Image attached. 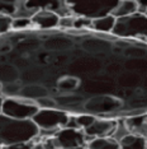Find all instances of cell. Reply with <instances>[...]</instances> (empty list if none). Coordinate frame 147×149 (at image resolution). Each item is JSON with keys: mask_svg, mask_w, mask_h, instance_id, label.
Segmentation results:
<instances>
[{"mask_svg": "<svg viewBox=\"0 0 147 149\" xmlns=\"http://www.w3.org/2000/svg\"><path fill=\"white\" fill-rule=\"evenodd\" d=\"M41 129L33 118H13L5 115L0 116V141L1 147L36 140Z\"/></svg>", "mask_w": 147, "mask_h": 149, "instance_id": "obj_1", "label": "cell"}, {"mask_svg": "<svg viewBox=\"0 0 147 149\" xmlns=\"http://www.w3.org/2000/svg\"><path fill=\"white\" fill-rule=\"evenodd\" d=\"M119 1L121 0H66V4L74 15L96 19L112 14Z\"/></svg>", "mask_w": 147, "mask_h": 149, "instance_id": "obj_2", "label": "cell"}, {"mask_svg": "<svg viewBox=\"0 0 147 149\" xmlns=\"http://www.w3.org/2000/svg\"><path fill=\"white\" fill-rule=\"evenodd\" d=\"M113 36L118 38H143L147 37V14L137 12L135 14L117 18Z\"/></svg>", "mask_w": 147, "mask_h": 149, "instance_id": "obj_3", "label": "cell"}, {"mask_svg": "<svg viewBox=\"0 0 147 149\" xmlns=\"http://www.w3.org/2000/svg\"><path fill=\"white\" fill-rule=\"evenodd\" d=\"M39 110L37 101L22 96L3 98L1 102V115L13 118H33Z\"/></svg>", "mask_w": 147, "mask_h": 149, "instance_id": "obj_4", "label": "cell"}, {"mask_svg": "<svg viewBox=\"0 0 147 149\" xmlns=\"http://www.w3.org/2000/svg\"><path fill=\"white\" fill-rule=\"evenodd\" d=\"M70 116L69 112L58 108H41L33 120L41 130H60L67 126Z\"/></svg>", "mask_w": 147, "mask_h": 149, "instance_id": "obj_5", "label": "cell"}, {"mask_svg": "<svg viewBox=\"0 0 147 149\" xmlns=\"http://www.w3.org/2000/svg\"><path fill=\"white\" fill-rule=\"evenodd\" d=\"M52 138L56 149L86 147V134L82 129L62 127Z\"/></svg>", "mask_w": 147, "mask_h": 149, "instance_id": "obj_6", "label": "cell"}, {"mask_svg": "<svg viewBox=\"0 0 147 149\" xmlns=\"http://www.w3.org/2000/svg\"><path fill=\"white\" fill-rule=\"evenodd\" d=\"M24 5L33 13L38 10H52L60 17L71 15L72 13L66 4V0H23Z\"/></svg>", "mask_w": 147, "mask_h": 149, "instance_id": "obj_7", "label": "cell"}, {"mask_svg": "<svg viewBox=\"0 0 147 149\" xmlns=\"http://www.w3.org/2000/svg\"><path fill=\"white\" fill-rule=\"evenodd\" d=\"M60 19L61 17L52 10H38L32 17L34 28L41 29V31H51V29L58 28Z\"/></svg>", "mask_w": 147, "mask_h": 149, "instance_id": "obj_8", "label": "cell"}, {"mask_svg": "<svg viewBox=\"0 0 147 149\" xmlns=\"http://www.w3.org/2000/svg\"><path fill=\"white\" fill-rule=\"evenodd\" d=\"M118 121L115 120H96L85 129V133L94 138H103V136H112L114 133Z\"/></svg>", "mask_w": 147, "mask_h": 149, "instance_id": "obj_9", "label": "cell"}, {"mask_svg": "<svg viewBox=\"0 0 147 149\" xmlns=\"http://www.w3.org/2000/svg\"><path fill=\"white\" fill-rule=\"evenodd\" d=\"M115 22H117V18L112 14L99 17L96 19H93L91 29L100 33H112L113 29H114Z\"/></svg>", "mask_w": 147, "mask_h": 149, "instance_id": "obj_10", "label": "cell"}, {"mask_svg": "<svg viewBox=\"0 0 147 149\" xmlns=\"http://www.w3.org/2000/svg\"><path fill=\"white\" fill-rule=\"evenodd\" d=\"M126 124L131 130V133L138 134L147 139V115L129 117L126 120Z\"/></svg>", "mask_w": 147, "mask_h": 149, "instance_id": "obj_11", "label": "cell"}, {"mask_svg": "<svg viewBox=\"0 0 147 149\" xmlns=\"http://www.w3.org/2000/svg\"><path fill=\"white\" fill-rule=\"evenodd\" d=\"M119 143L121 149H147V139L133 133L126 135Z\"/></svg>", "mask_w": 147, "mask_h": 149, "instance_id": "obj_12", "label": "cell"}, {"mask_svg": "<svg viewBox=\"0 0 147 149\" xmlns=\"http://www.w3.org/2000/svg\"><path fill=\"white\" fill-rule=\"evenodd\" d=\"M137 12H138L137 0H121L114 8V10L112 12V15H114L115 18H122V17L135 14Z\"/></svg>", "mask_w": 147, "mask_h": 149, "instance_id": "obj_13", "label": "cell"}, {"mask_svg": "<svg viewBox=\"0 0 147 149\" xmlns=\"http://www.w3.org/2000/svg\"><path fill=\"white\" fill-rule=\"evenodd\" d=\"M89 149H121V143L112 136L95 138L86 145Z\"/></svg>", "mask_w": 147, "mask_h": 149, "instance_id": "obj_14", "label": "cell"}, {"mask_svg": "<svg viewBox=\"0 0 147 149\" xmlns=\"http://www.w3.org/2000/svg\"><path fill=\"white\" fill-rule=\"evenodd\" d=\"M36 140L27 141V143L6 145V147H1V149H46V147H45V144H43L42 140H38V141H36Z\"/></svg>", "mask_w": 147, "mask_h": 149, "instance_id": "obj_15", "label": "cell"}, {"mask_svg": "<svg viewBox=\"0 0 147 149\" xmlns=\"http://www.w3.org/2000/svg\"><path fill=\"white\" fill-rule=\"evenodd\" d=\"M16 4H18V0H0V12H1V14L12 15L14 18L16 13Z\"/></svg>", "mask_w": 147, "mask_h": 149, "instance_id": "obj_16", "label": "cell"}, {"mask_svg": "<svg viewBox=\"0 0 147 149\" xmlns=\"http://www.w3.org/2000/svg\"><path fill=\"white\" fill-rule=\"evenodd\" d=\"M33 26L32 18H14L13 19V31L15 32H22L31 29Z\"/></svg>", "mask_w": 147, "mask_h": 149, "instance_id": "obj_17", "label": "cell"}, {"mask_svg": "<svg viewBox=\"0 0 147 149\" xmlns=\"http://www.w3.org/2000/svg\"><path fill=\"white\" fill-rule=\"evenodd\" d=\"M129 133H131V130L128 129V126H127L126 121H118V124H117V127L114 130V133H113L112 138H114L115 140L121 141L123 138L126 136V135H128Z\"/></svg>", "mask_w": 147, "mask_h": 149, "instance_id": "obj_18", "label": "cell"}, {"mask_svg": "<svg viewBox=\"0 0 147 149\" xmlns=\"http://www.w3.org/2000/svg\"><path fill=\"white\" fill-rule=\"evenodd\" d=\"M13 19L14 18L12 15L1 14V17H0V31H1V36L8 35L13 29Z\"/></svg>", "mask_w": 147, "mask_h": 149, "instance_id": "obj_19", "label": "cell"}, {"mask_svg": "<svg viewBox=\"0 0 147 149\" xmlns=\"http://www.w3.org/2000/svg\"><path fill=\"white\" fill-rule=\"evenodd\" d=\"M76 120H78V124L80 129H82V130H85L86 127H89L90 125H91L94 121L96 120V117L94 115H88V113H81L79 115V116H76Z\"/></svg>", "mask_w": 147, "mask_h": 149, "instance_id": "obj_20", "label": "cell"}, {"mask_svg": "<svg viewBox=\"0 0 147 149\" xmlns=\"http://www.w3.org/2000/svg\"><path fill=\"white\" fill-rule=\"evenodd\" d=\"M76 17V15H75ZM93 19L88 17H76L75 18V28L76 29H91Z\"/></svg>", "mask_w": 147, "mask_h": 149, "instance_id": "obj_21", "label": "cell"}, {"mask_svg": "<svg viewBox=\"0 0 147 149\" xmlns=\"http://www.w3.org/2000/svg\"><path fill=\"white\" fill-rule=\"evenodd\" d=\"M75 18H76V17L74 14L66 15V17H61L58 28H62V29H72V28H75Z\"/></svg>", "mask_w": 147, "mask_h": 149, "instance_id": "obj_22", "label": "cell"}, {"mask_svg": "<svg viewBox=\"0 0 147 149\" xmlns=\"http://www.w3.org/2000/svg\"><path fill=\"white\" fill-rule=\"evenodd\" d=\"M36 101L38 103L39 108H57V102H55L49 97H41Z\"/></svg>", "mask_w": 147, "mask_h": 149, "instance_id": "obj_23", "label": "cell"}, {"mask_svg": "<svg viewBox=\"0 0 147 149\" xmlns=\"http://www.w3.org/2000/svg\"><path fill=\"white\" fill-rule=\"evenodd\" d=\"M138 3V12L147 14V0H137Z\"/></svg>", "mask_w": 147, "mask_h": 149, "instance_id": "obj_24", "label": "cell"}, {"mask_svg": "<svg viewBox=\"0 0 147 149\" xmlns=\"http://www.w3.org/2000/svg\"><path fill=\"white\" fill-rule=\"evenodd\" d=\"M67 149H89L88 147H78V148H67Z\"/></svg>", "mask_w": 147, "mask_h": 149, "instance_id": "obj_25", "label": "cell"}, {"mask_svg": "<svg viewBox=\"0 0 147 149\" xmlns=\"http://www.w3.org/2000/svg\"><path fill=\"white\" fill-rule=\"evenodd\" d=\"M145 41H146V42H147V37H146V38H145Z\"/></svg>", "mask_w": 147, "mask_h": 149, "instance_id": "obj_26", "label": "cell"}]
</instances>
